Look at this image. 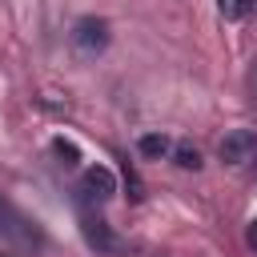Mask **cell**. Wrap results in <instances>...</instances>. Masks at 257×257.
<instances>
[{
    "label": "cell",
    "instance_id": "obj_1",
    "mask_svg": "<svg viewBox=\"0 0 257 257\" xmlns=\"http://www.w3.org/2000/svg\"><path fill=\"white\" fill-rule=\"evenodd\" d=\"M0 237H4L8 245H16L20 253L44 249V229H40L32 217H24L12 201H4V197H0Z\"/></svg>",
    "mask_w": 257,
    "mask_h": 257
},
{
    "label": "cell",
    "instance_id": "obj_2",
    "mask_svg": "<svg viewBox=\"0 0 257 257\" xmlns=\"http://www.w3.org/2000/svg\"><path fill=\"white\" fill-rule=\"evenodd\" d=\"M80 233H84V241H88V249L96 253V257H124L128 253V241L104 221V217H84L80 221Z\"/></svg>",
    "mask_w": 257,
    "mask_h": 257
},
{
    "label": "cell",
    "instance_id": "obj_3",
    "mask_svg": "<svg viewBox=\"0 0 257 257\" xmlns=\"http://www.w3.org/2000/svg\"><path fill=\"white\" fill-rule=\"evenodd\" d=\"M112 193H116V177H112V169H104V165H88V169L80 173V181H76V201H80L84 209L104 205Z\"/></svg>",
    "mask_w": 257,
    "mask_h": 257
},
{
    "label": "cell",
    "instance_id": "obj_4",
    "mask_svg": "<svg viewBox=\"0 0 257 257\" xmlns=\"http://www.w3.org/2000/svg\"><path fill=\"white\" fill-rule=\"evenodd\" d=\"M217 157H221L225 165H245V161H253V157H257V133H253V128H233V133H225L221 145H217Z\"/></svg>",
    "mask_w": 257,
    "mask_h": 257
},
{
    "label": "cell",
    "instance_id": "obj_5",
    "mask_svg": "<svg viewBox=\"0 0 257 257\" xmlns=\"http://www.w3.org/2000/svg\"><path fill=\"white\" fill-rule=\"evenodd\" d=\"M72 44H76L80 52H100V48H108V20H100V16H80V20L72 24Z\"/></svg>",
    "mask_w": 257,
    "mask_h": 257
},
{
    "label": "cell",
    "instance_id": "obj_6",
    "mask_svg": "<svg viewBox=\"0 0 257 257\" xmlns=\"http://www.w3.org/2000/svg\"><path fill=\"white\" fill-rule=\"evenodd\" d=\"M137 149H141V157L161 161V157H169V153H173V141H169L165 133H145V137L137 141Z\"/></svg>",
    "mask_w": 257,
    "mask_h": 257
},
{
    "label": "cell",
    "instance_id": "obj_7",
    "mask_svg": "<svg viewBox=\"0 0 257 257\" xmlns=\"http://www.w3.org/2000/svg\"><path fill=\"white\" fill-rule=\"evenodd\" d=\"M52 157H56L64 169H76V165H80V149H76L72 141H64V137H52Z\"/></svg>",
    "mask_w": 257,
    "mask_h": 257
},
{
    "label": "cell",
    "instance_id": "obj_8",
    "mask_svg": "<svg viewBox=\"0 0 257 257\" xmlns=\"http://www.w3.org/2000/svg\"><path fill=\"white\" fill-rule=\"evenodd\" d=\"M249 8H253V0H217V12H221L225 20H245Z\"/></svg>",
    "mask_w": 257,
    "mask_h": 257
},
{
    "label": "cell",
    "instance_id": "obj_9",
    "mask_svg": "<svg viewBox=\"0 0 257 257\" xmlns=\"http://www.w3.org/2000/svg\"><path fill=\"white\" fill-rule=\"evenodd\" d=\"M173 157H177V165H181V169H201V153H197L193 145H177V149H173Z\"/></svg>",
    "mask_w": 257,
    "mask_h": 257
},
{
    "label": "cell",
    "instance_id": "obj_10",
    "mask_svg": "<svg viewBox=\"0 0 257 257\" xmlns=\"http://www.w3.org/2000/svg\"><path fill=\"white\" fill-rule=\"evenodd\" d=\"M245 245L257 253V217H253V221H249V229H245Z\"/></svg>",
    "mask_w": 257,
    "mask_h": 257
},
{
    "label": "cell",
    "instance_id": "obj_11",
    "mask_svg": "<svg viewBox=\"0 0 257 257\" xmlns=\"http://www.w3.org/2000/svg\"><path fill=\"white\" fill-rule=\"evenodd\" d=\"M249 80H253V100H257V68H253V76H249Z\"/></svg>",
    "mask_w": 257,
    "mask_h": 257
},
{
    "label": "cell",
    "instance_id": "obj_12",
    "mask_svg": "<svg viewBox=\"0 0 257 257\" xmlns=\"http://www.w3.org/2000/svg\"><path fill=\"white\" fill-rule=\"evenodd\" d=\"M253 173H257V165H253Z\"/></svg>",
    "mask_w": 257,
    "mask_h": 257
}]
</instances>
